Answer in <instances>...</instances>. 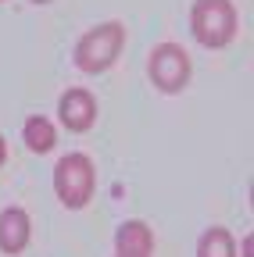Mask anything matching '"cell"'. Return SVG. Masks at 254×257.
I'll use <instances>...</instances> for the list:
<instances>
[{
    "label": "cell",
    "instance_id": "obj_5",
    "mask_svg": "<svg viewBox=\"0 0 254 257\" xmlns=\"http://www.w3.org/2000/svg\"><path fill=\"white\" fill-rule=\"evenodd\" d=\"M57 118L72 133H86V128L97 121V100H93L90 89H65L57 104Z\"/></svg>",
    "mask_w": 254,
    "mask_h": 257
},
{
    "label": "cell",
    "instance_id": "obj_1",
    "mask_svg": "<svg viewBox=\"0 0 254 257\" xmlns=\"http://www.w3.org/2000/svg\"><path fill=\"white\" fill-rule=\"evenodd\" d=\"M190 32L201 47H226L236 36V8L233 0H194L190 8Z\"/></svg>",
    "mask_w": 254,
    "mask_h": 257
},
{
    "label": "cell",
    "instance_id": "obj_9",
    "mask_svg": "<svg viewBox=\"0 0 254 257\" xmlns=\"http://www.w3.org/2000/svg\"><path fill=\"white\" fill-rule=\"evenodd\" d=\"M197 257H236V243H233L229 229H222V225L208 229L197 243Z\"/></svg>",
    "mask_w": 254,
    "mask_h": 257
},
{
    "label": "cell",
    "instance_id": "obj_7",
    "mask_svg": "<svg viewBox=\"0 0 254 257\" xmlns=\"http://www.w3.org/2000/svg\"><path fill=\"white\" fill-rule=\"evenodd\" d=\"M115 257H150L154 253V232L143 221H122L115 232Z\"/></svg>",
    "mask_w": 254,
    "mask_h": 257
},
{
    "label": "cell",
    "instance_id": "obj_11",
    "mask_svg": "<svg viewBox=\"0 0 254 257\" xmlns=\"http://www.w3.org/2000/svg\"><path fill=\"white\" fill-rule=\"evenodd\" d=\"M4 157H8V143H4V136H0V165H4Z\"/></svg>",
    "mask_w": 254,
    "mask_h": 257
},
{
    "label": "cell",
    "instance_id": "obj_12",
    "mask_svg": "<svg viewBox=\"0 0 254 257\" xmlns=\"http://www.w3.org/2000/svg\"><path fill=\"white\" fill-rule=\"evenodd\" d=\"M36 4H47V0H36Z\"/></svg>",
    "mask_w": 254,
    "mask_h": 257
},
{
    "label": "cell",
    "instance_id": "obj_6",
    "mask_svg": "<svg viewBox=\"0 0 254 257\" xmlns=\"http://www.w3.org/2000/svg\"><path fill=\"white\" fill-rule=\"evenodd\" d=\"M29 236H33V221L22 207H4L0 211V250L4 253H22Z\"/></svg>",
    "mask_w": 254,
    "mask_h": 257
},
{
    "label": "cell",
    "instance_id": "obj_8",
    "mask_svg": "<svg viewBox=\"0 0 254 257\" xmlns=\"http://www.w3.org/2000/svg\"><path fill=\"white\" fill-rule=\"evenodd\" d=\"M22 140H25V147L33 154H50L57 147V128H54L50 118L33 114V118H25V125H22Z\"/></svg>",
    "mask_w": 254,
    "mask_h": 257
},
{
    "label": "cell",
    "instance_id": "obj_3",
    "mask_svg": "<svg viewBox=\"0 0 254 257\" xmlns=\"http://www.w3.org/2000/svg\"><path fill=\"white\" fill-rule=\"evenodd\" d=\"M122 47H125L122 22H101V25H93L86 36L75 43V64H79L82 72L97 75V72L111 68V64L118 61Z\"/></svg>",
    "mask_w": 254,
    "mask_h": 257
},
{
    "label": "cell",
    "instance_id": "obj_4",
    "mask_svg": "<svg viewBox=\"0 0 254 257\" xmlns=\"http://www.w3.org/2000/svg\"><path fill=\"white\" fill-rule=\"evenodd\" d=\"M147 72H150V82L161 93H179L190 82V54L179 43H157L150 50Z\"/></svg>",
    "mask_w": 254,
    "mask_h": 257
},
{
    "label": "cell",
    "instance_id": "obj_2",
    "mask_svg": "<svg viewBox=\"0 0 254 257\" xmlns=\"http://www.w3.org/2000/svg\"><path fill=\"white\" fill-rule=\"evenodd\" d=\"M54 189L57 200L68 211H79L93 200V189H97V172H93V161L86 154H65L54 168Z\"/></svg>",
    "mask_w": 254,
    "mask_h": 257
},
{
    "label": "cell",
    "instance_id": "obj_10",
    "mask_svg": "<svg viewBox=\"0 0 254 257\" xmlns=\"http://www.w3.org/2000/svg\"><path fill=\"white\" fill-rule=\"evenodd\" d=\"M243 257H254V236L243 239Z\"/></svg>",
    "mask_w": 254,
    "mask_h": 257
}]
</instances>
